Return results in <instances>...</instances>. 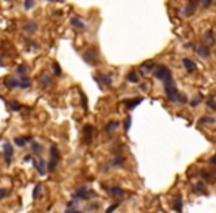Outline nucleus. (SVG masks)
Wrapping results in <instances>:
<instances>
[{"label": "nucleus", "instance_id": "f257e3e1", "mask_svg": "<svg viewBox=\"0 0 216 213\" xmlns=\"http://www.w3.org/2000/svg\"><path fill=\"white\" fill-rule=\"evenodd\" d=\"M154 77L161 80L163 83H167V82H172L173 77H172V71L166 67V65H158L156 67L154 70Z\"/></svg>", "mask_w": 216, "mask_h": 213}, {"label": "nucleus", "instance_id": "f03ea898", "mask_svg": "<svg viewBox=\"0 0 216 213\" xmlns=\"http://www.w3.org/2000/svg\"><path fill=\"white\" fill-rule=\"evenodd\" d=\"M164 92H166V96L170 102H178V99H179V92H178L176 89V84L175 82H167V83H164Z\"/></svg>", "mask_w": 216, "mask_h": 213}, {"label": "nucleus", "instance_id": "7ed1b4c3", "mask_svg": "<svg viewBox=\"0 0 216 213\" xmlns=\"http://www.w3.org/2000/svg\"><path fill=\"white\" fill-rule=\"evenodd\" d=\"M59 158V153H58V147L56 145H50V160L47 163V172H53L56 167V163Z\"/></svg>", "mask_w": 216, "mask_h": 213}, {"label": "nucleus", "instance_id": "20e7f679", "mask_svg": "<svg viewBox=\"0 0 216 213\" xmlns=\"http://www.w3.org/2000/svg\"><path fill=\"white\" fill-rule=\"evenodd\" d=\"M75 198H82V200H89V198H93V197H96V192L95 191H92V190H89V188H79L77 191H75L74 194H73Z\"/></svg>", "mask_w": 216, "mask_h": 213}, {"label": "nucleus", "instance_id": "39448f33", "mask_svg": "<svg viewBox=\"0 0 216 213\" xmlns=\"http://www.w3.org/2000/svg\"><path fill=\"white\" fill-rule=\"evenodd\" d=\"M3 157H5V161L8 163V164L10 163L12 157H14V148H12V145L9 142L3 144Z\"/></svg>", "mask_w": 216, "mask_h": 213}, {"label": "nucleus", "instance_id": "423d86ee", "mask_svg": "<svg viewBox=\"0 0 216 213\" xmlns=\"http://www.w3.org/2000/svg\"><path fill=\"white\" fill-rule=\"evenodd\" d=\"M111 74H105V73H98L95 76V80L101 84H105V86H111Z\"/></svg>", "mask_w": 216, "mask_h": 213}, {"label": "nucleus", "instance_id": "0eeeda50", "mask_svg": "<svg viewBox=\"0 0 216 213\" xmlns=\"http://www.w3.org/2000/svg\"><path fill=\"white\" fill-rule=\"evenodd\" d=\"M33 166L37 169V172H39V175H43L46 173V161L43 160V158H39V160H33Z\"/></svg>", "mask_w": 216, "mask_h": 213}, {"label": "nucleus", "instance_id": "6e6552de", "mask_svg": "<svg viewBox=\"0 0 216 213\" xmlns=\"http://www.w3.org/2000/svg\"><path fill=\"white\" fill-rule=\"evenodd\" d=\"M83 58H84L86 62H89V64H96V51L95 49H89L87 52H84Z\"/></svg>", "mask_w": 216, "mask_h": 213}, {"label": "nucleus", "instance_id": "1a4fd4ad", "mask_svg": "<svg viewBox=\"0 0 216 213\" xmlns=\"http://www.w3.org/2000/svg\"><path fill=\"white\" fill-rule=\"evenodd\" d=\"M105 191L110 195H112V197H121V195H124V190H121L120 186H107Z\"/></svg>", "mask_w": 216, "mask_h": 213}, {"label": "nucleus", "instance_id": "9d476101", "mask_svg": "<svg viewBox=\"0 0 216 213\" xmlns=\"http://www.w3.org/2000/svg\"><path fill=\"white\" fill-rule=\"evenodd\" d=\"M83 135H84L86 144H91L92 142V135H93V126L92 124H86V126L83 127Z\"/></svg>", "mask_w": 216, "mask_h": 213}, {"label": "nucleus", "instance_id": "9b49d317", "mask_svg": "<svg viewBox=\"0 0 216 213\" xmlns=\"http://www.w3.org/2000/svg\"><path fill=\"white\" fill-rule=\"evenodd\" d=\"M195 52L201 56V58H209L210 56V47L207 45H201L195 47Z\"/></svg>", "mask_w": 216, "mask_h": 213}, {"label": "nucleus", "instance_id": "f8f14e48", "mask_svg": "<svg viewBox=\"0 0 216 213\" xmlns=\"http://www.w3.org/2000/svg\"><path fill=\"white\" fill-rule=\"evenodd\" d=\"M195 6H197V2H188L187 6L184 8V16H191L194 15V12H195Z\"/></svg>", "mask_w": 216, "mask_h": 213}, {"label": "nucleus", "instance_id": "ddd939ff", "mask_svg": "<svg viewBox=\"0 0 216 213\" xmlns=\"http://www.w3.org/2000/svg\"><path fill=\"white\" fill-rule=\"evenodd\" d=\"M154 70H156V64H154V61H147V62H144V64L141 65V71H142L144 74H148V73L154 71Z\"/></svg>", "mask_w": 216, "mask_h": 213}, {"label": "nucleus", "instance_id": "4468645a", "mask_svg": "<svg viewBox=\"0 0 216 213\" xmlns=\"http://www.w3.org/2000/svg\"><path fill=\"white\" fill-rule=\"evenodd\" d=\"M70 24H71L74 28H79V30H84V28H86V24H84L80 18H77V16H73V18L70 19Z\"/></svg>", "mask_w": 216, "mask_h": 213}, {"label": "nucleus", "instance_id": "2eb2a0df", "mask_svg": "<svg viewBox=\"0 0 216 213\" xmlns=\"http://www.w3.org/2000/svg\"><path fill=\"white\" fill-rule=\"evenodd\" d=\"M182 64H184V67L187 68V71H188V73H193V71L195 70V64H194V61H193V59H189V58H184V59H182Z\"/></svg>", "mask_w": 216, "mask_h": 213}, {"label": "nucleus", "instance_id": "dca6fc26", "mask_svg": "<svg viewBox=\"0 0 216 213\" xmlns=\"http://www.w3.org/2000/svg\"><path fill=\"white\" fill-rule=\"evenodd\" d=\"M5 84H6V87L8 89H15V87H19V80H16V79H14V77H8V79H5Z\"/></svg>", "mask_w": 216, "mask_h": 213}, {"label": "nucleus", "instance_id": "f3484780", "mask_svg": "<svg viewBox=\"0 0 216 213\" xmlns=\"http://www.w3.org/2000/svg\"><path fill=\"white\" fill-rule=\"evenodd\" d=\"M119 126H120L119 121H108V124L104 127V130H105L107 133H111V132H114V130H117Z\"/></svg>", "mask_w": 216, "mask_h": 213}, {"label": "nucleus", "instance_id": "a211bd4d", "mask_svg": "<svg viewBox=\"0 0 216 213\" xmlns=\"http://www.w3.org/2000/svg\"><path fill=\"white\" fill-rule=\"evenodd\" d=\"M19 87H21V89H28V87H31V79L27 77V76L21 77V80H19Z\"/></svg>", "mask_w": 216, "mask_h": 213}, {"label": "nucleus", "instance_id": "6ab92c4d", "mask_svg": "<svg viewBox=\"0 0 216 213\" xmlns=\"http://www.w3.org/2000/svg\"><path fill=\"white\" fill-rule=\"evenodd\" d=\"M198 123H200V124H215V123H216V118L212 117V116H204V117L200 118Z\"/></svg>", "mask_w": 216, "mask_h": 213}, {"label": "nucleus", "instance_id": "aec40b11", "mask_svg": "<svg viewBox=\"0 0 216 213\" xmlns=\"http://www.w3.org/2000/svg\"><path fill=\"white\" fill-rule=\"evenodd\" d=\"M24 30L27 33H36L37 31V24L36 22H27L24 24Z\"/></svg>", "mask_w": 216, "mask_h": 213}, {"label": "nucleus", "instance_id": "412c9836", "mask_svg": "<svg viewBox=\"0 0 216 213\" xmlns=\"http://www.w3.org/2000/svg\"><path fill=\"white\" fill-rule=\"evenodd\" d=\"M141 102H142V98H135V99H130V101H126L129 110H133L138 104H141Z\"/></svg>", "mask_w": 216, "mask_h": 213}, {"label": "nucleus", "instance_id": "4be33fe9", "mask_svg": "<svg viewBox=\"0 0 216 213\" xmlns=\"http://www.w3.org/2000/svg\"><path fill=\"white\" fill-rule=\"evenodd\" d=\"M8 105H9V108L12 111H21L22 110V105L19 102H16V101H10V102H8Z\"/></svg>", "mask_w": 216, "mask_h": 213}, {"label": "nucleus", "instance_id": "5701e85b", "mask_svg": "<svg viewBox=\"0 0 216 213\" xmlns=\"http://www.w3.org/2000/svg\"><path fill=\"white\" fill-rule=\"evenodd\" d=\"M40 82H42V86H43V87H46V86H49L50 83H52V79H50V77L47 76V74H42Z\"/></svg>", "mask_w": 216, "mask_h": 213}, {"label": "nucleus", "instance_id": "b1692460", "mask_svg": "<svg viewBox=\"0 0 216 213\" xmlns=\"http://www.w3.org/2000/svg\"><path fill=\"white\" fill-rule=\"evenodd\" d=\"M206 105H207L210 110L216 111V101H215V98H213V96H209V98L206 99Z\"/></svg>", "mask_w": 216, "mask_h": 213}, {"label": "nucleus", "instance_id": "393cba45", "mask_svg": "<svg viewBox=\"0 0 216 213\" xmlns=\"http://www.w3.org/2000/svg\"><path fill=\"white\" fill-rule=\"evenodd\" d=\"M128 80L132 82V83H138V80H139L138 73H136V71H129V74H128Z\"/></svg>", "mask_w": 216, "mask_h": 213}, {"label": "nucleus", "instance_id": "a878e982", "mask_svg": "<svg viewBox=\"0 0 216 213\" xmlns=\"http://www.w3.org/2000/svg\"><path fill=\"white\" fill-rule=\"evenodd\" d=\"M40 192H42V185L40 184H37L36 186H34V191H33V198L34 200H37L40 197Z\"/></svg>", "mask_w": 216, "mask_h": 213}, {"label": "nucleus", "instance_id": "bb28decb", "mask_svg": "<svg viewBox=\"0 0 216 213\" xmlns=\"http://www.w3.org/2000/svg\"><path fill=\"white\" fill-rule=\"evenodd\" d=\"M123 163H124V158L120 154H117L116 157H114V160H112V166H121Z\"/></svg>", "mask_w": 216, "mask_h": 213}, {"label": "nucleus", "instance_id": "cd10ccee", "mask_svg": "<svg viewBox=\"0 0 216 213\" xmlns=\"http://www.w3.org/2000/svg\"><path fill=\"white\" fill-rule=\"evenodd\" d=\"M27 71H28V67L25 65V64H22V65H19V67L16 68V73L19 74V76H22V77L27 74Z\"/></svg>", "mask_w": 216, "mask_h": 213}, {"label": "nucleus", "instance_id": "c85d7f7f", "mask_svg": "<svg viewBox=\"0 0 216 213\" xmlns=\"http://www.w3.org/2000/svg\"><path fill=\"white\" fill-rule=\"evenodd\" d=\"M175 209H176V212H182V198L181 197H176V200H175Z\"/></svg>", "mask_w": 216, "mask_h": 213}, {"label": "nucleus", "instance_id": "c756f323", "mask_svg": "<svg viewBox=\"0 0 216 213\" xmlns=\"http://www.w3.org/2000/svg\"><path fill=\"white\" fill-rule=\"evenodd\" d=\"M194 190H195V192H201L203 190H204V182H203V181H198V182L195 184V186H194Z\"/></svg>", "mask_w": 216, "mask_h": 213}, {"label": "nucleus", "instance_id": "7c9ffc66", "mask_svg": "<svg viewBox=\"0 0 216 213\" xmlns=\"http://www.w3.org/2000/svg\"><path fill=\"white\" fill-rule=\"evenodd\" d=\"M14 142H15L18 147H24L25 144H27V141H25V138H19V136H18V138H15V139H14Z\"/></svg>", "mask_w": 216, "mask_h": 213}, {"label": "nucleus", "instance_id": "2f4dec72", "mask_svg": "<svg viewBox=\"0 0 216 213\" xmlns=\"http://www.w3.org/2000/svg\"><path fill=\"white\" fill-rule=\"evenodd\" d=\"M31 149H33V151L37 154V153H40V151H42V145H40L39 142H33V144H31Z\"/></svg>", "mask_w": 216, "mask_h": 213}, {"label": "nucleus", "instance_id": "473e14b6", "mask_svg": "<svg viewBox=\"0 0 216 213\" xmlns=\"http://www.w3.org/2000/svg\"><path fill=\"white\" fill-rule=\"evenodd\" d=\"M9 194H10V190H8V188H0V200L6 198Z\"/></svg>", "mask_w": 216, "mask_h": 213}, {"label": "nucleus", "instance_id": "72a5a7b5", "mask_svg": "<svg viewBox=\"0 0 216 213\" xmlns=\"http://www.w3.org/2000/svg\"><path fill=\"white\" fill-rule=\"evenodd\" d=\"M204 40H206L207 43H213V42H215V37H213V33H212V31H209V33L204 34Z\"/></svg>", "mask_w": 216, "mask_h": 213}, {"label": "nucleus", "instance_id": "f704fd0d", "mask_svg": "<svg viewBox=\"0 0 216 213\" xmlns=\"http://www.w3.org/2000/svg\"><path fill=\"white\" fill-rule=\"evenodd\" d=\"M52 68H53V73L56 74V76H62V70H61V67L56 64V62H53V64H52Z\"/></svg>", "mask_w": 216, "mask_h": 213}, {"label": "nucleus", "instance_id": "c9c22d12", "mask_svg": "<svg viewBox=\"0 0 216 213\" xmlns=\"http://www.w3.org/2000/svg\"><path fill=\"white\" fill-rule=\"evenodd\" d=\"M200 102H201V96H195V98L193 99V101L189 102V105H191V107H197Z\"/></svg>", "mask_w": 216, "mask_h": 213}, {"label": "nucleus", "instance_id": "e433bc0d", "mask_svg": "<svg viewBox=\"0 0 216 213\" xmlns=\"http://www.w3.org/2000/svg\"><path fill=\"white\" fill-rule=\"evenodd\" d=\"M119 206H120V201H117V203H114L112 206H110V207L107 209V212H105V213H112V212H114V210H116V209H117Z\"/></svg>", "mask_w": 216, "mask_h": 213}, {"label": "nucleus", "instance_id": "4c0bfd02", "mask_svg": "<svg viewBox=\"0 0 216 213\" xmlns=\"http://www.w3.org/2000/svg\"><path fill=\"white\" fill-rule=\"evenodd\" d=\"M130 126H132V117L129 116V117H126V123H124V129H126V130H129V129H130Z\"/></svg>", "mask_w": 216, "mask_h": 213}, {"label": "nucleus", "instance_id": "58836bf2", "mask_svg": "<svg viewBox=\"0 0 216 213\" xmlns=\"http://www.w3.org/2000/svg\"><path fill=\"white\" fill-rule=\"evenodd\" d=\"M178 102H179V104H187V102H188V98H187L184 93H181V95H179V99H178Z\"/></svg>", "mask_w": 216, "mask_h": 213}, {"label": "nucleus", "instance_id": "ea45409f", "mask_svg": "<svg viewBox=\"0 0 216 213\" xmlns=\"http://www.w3.org/2000/svg\"><path fill=\"white\" fill-rule=\"evenodd\" d=\"M201 175L204 176V179H207V181H213V175H210L209 172H201Z\"/></svg>", "mask_w": 216, "mask_h": 213}, {"label": "nucleus", "instance_id": "a19ab883", "mask_svg": "<svg viewBox=\"0 0 216 213\" xmlns=\"http://www.w3.org/2000/svg\"><path fill=\"white\" fill-rule=\"evenodd\" d=\"M24 8H25V9H31V8H34V2H30V0H28V2H24Z\"/></svg>", "mask_w": 216, "mask_h": 213}, {"label": "nucleus", "instance_id": "79ce46f5", "mask_svg": "<svg viewBox=\"0 0 216 213\" xmlns=\"http://www.w3.org/2000/svg\"><path fill=\"white\" fill-rule=\"evenodd\" d=\"M98 209H99V204H93V203L89 204V210H98Z\"/></svg>", "mask_w": 216, "mask_h": 213}, {"label": "nucleus", "instance_id": "37998d69", "mask_svg": "<svg viewBox=\"0 0 216 213\" xmlns=\"http://www.w3.org/2000/svg\"><path fill=\"white\" fill-rule=\"evenodd\" d=\"M77 203H79V201H68V204H67V206H68V209H71V207H74L75 204H77Z\"/></svg>", "mask_w": 216, "mask_h": 213}, {"label": "nucleus", "instance_id": "c03bdc74", "mask_svg": "<svg viewBox=\"0 0 216 213\" xmlns=\"http://www.w3.org/2000/svg\"><path fill=\"white\" fill-rule=\"evenodd\" d=\"M210 164H215V166H216V155H213V157L210 158Z\"/></svg>", "mask_w": 216, "mask_h": 213}, {"label": "nucleus", "instance_id": "a18cd8bd", "mask_svg": "<svg viewBox=\"0 0 216 213\" xmlns=\"http://www.w3.org/2000/svg\"><path fill=\"white\" fill-rule=\"evenodd\" d=\"M201 5L204 6V8H207V6H210V5H212V2H201Z\"/></svg>", "mask_w": 216, "mask_h": 213}, {"label": "nucleus", "instance_id": "49530a36", "mask_svg": "<svg viewBox=\"0 0 216 213\" xmlns=\"http://www.w3.org/2000/svg\"><path fill=\"white\" fill-rule=\"evenodd\" d=\"M2 59H3V58H2V55H0V65H2Z\"/></svg>", "mask_w": 216, "mask_h": 213}, {"label": "nucleus", "instance_id": "de8ad7c7", "mask_svg": "<svg viewBox=\"0 0 216 213\" xmlns=\"http://www.w3.org/2000/svg\"><path fill=\"white\" fill-rule=\"evenodd\" d=\"M77 213H83V212H77Z\"/></svg>", "mask_w": 216, "mask_h": 213}]
</instances>
